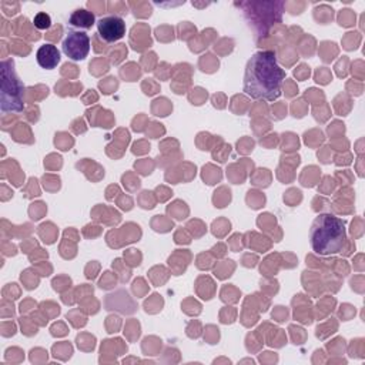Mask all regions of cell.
<instances>
[{"label":"cell","instance_id":"1","mask_svg":"<svg viewBox=\"0 0 365 365\" xmlns=\"http://www.w3.org/2000/svg\"><path fill=\"white\" fill-rule=\"evenodd\" d=\"M285 71L279 67L271 50L257 51L247 61L244 91L254 100L274 101L281 96Z\"/></svg>","mask_w":365,"mask_h":365},{"label":"cell","instance_id":"2","mask_svg":"<svg viewBox=\"0 0 365 365\" xmlns=\"http://www.w3.org/2000/svg\"><path fill=\"white\" fill-rule=\"evenodd\" d=\"M312 250L319 255L336 254L342 250L346 240L345 222L334 214H319L309 231Z\"/></svg>","mask_w":365,"mask_h":365},{"label":"cell","instance_id":"3","mask_svg":"<svg viewBox=\"0 0 365 365\" xmlns=\"http://www.w3.org/2000/svg\"><path fill=\"white\" fill-rule=\"evenodd\" d=\"M23 84L17 77L13 61H3L1 66V111H21L23 104Z\"/></svg>","mask_w":365,"mask_h":365},{"label":"cell","instance_id":"4","mask_svg":"<svg viewBox=\"0 0 365 365\" xmlns=\"http://www.w3.org/2000/svg\"><path fill=\"white\" fill-rule=\"evenodd\" d=\"M90 51V37L84 31L70 30L63 40V53L74 60H84Z\"/></svg>","mask_w":365,"mask_h":365},{"label":"cell","instance_id":"5","mask_svg":"<svg viewBox=\"0 0 365 365\" xmlns=\"http://www.w3.org/2000/svg\"><path fill=\"white\" fill-rule=\"evenodd\" d=\"M97 30L103 40H106L107 43H114L124 37L125 23L118 16H107L101 17L97 21Z\"/></svg>","mask_w":365,"mask_h":365},{"label":"cell","instance_id":"6","mask_svg":"<svg viewBox=\"0 0 365 365\" xmlns=\"http://www.w3.org/2000/svg\"><path fill=\"white\" fill-rule=\"evenodd\" d=\"M36 58L40 67L51 70L60 63V51L53 44H43L36 53Z\"/></svg>","mask_w":365,"mask_h":365},{"label":"cell","instance_id":"7","mask_svg":"<svg viewBox=\"0 0 365 365\" xmlns=\"http://www.w3.org/2000/svg\"><path fill=\"white\" fill-rule=\"evenodd\" d=\"M68 23L80 29H91L94 24V14L86 9H77L70 14Z\"/></svg>","mask_w":365,"mask_h":365},{"label":"cell","instance_id":"8","mask_svg":"<svg viewBox=\"0 0 365 365\" xmlns=\"http://www.w3.org/2000/svg\"><path fill=\"white\" fill-rule=\"evenodd\" d=\"M34 26L38 29V30H47L50 26H51V19L47 13L44 11H40L34 16Z\"/></svg>","mask_w":365,"mask_h":365}]
</instances>
